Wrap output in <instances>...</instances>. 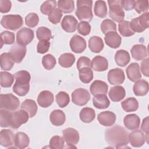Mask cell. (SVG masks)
<instances>
[{
	"label": "cell",
	"mask_w": 149,
	"mask_h": 149,
	"mask_svg": "<svg viewBox=\"0 0 149 149\" xmlns=\"http://www.w3.org/2000/svg\"><path fill=\"white\" fill-rule=\"evenodd\" d=\"M129 133L123 127L115 125L105 130V139L109 145L121 148L129 143Z\"/></svg>",
	"instance_id": "6da1fadb"
},
{
	"label": "cell",
	"mask_w": 149,
	"mask_h": 149,
	"mask_svg": "<svg viewBox=\"0 0 149 149\" xmlns=\"http://www.w3.org/2000/svg\"><path fill=\"white\" fill-rule=\"evenodd\" d=\"M16 81L13 86V91L19 96H24L30 90V74L26 70H20L14 74Z\"/></svg>",
	"instance_id": "7a4b0ae2"
},
{
	"label": "cell",
	"mask_w": 149,
	"mask_h": 149,
	"mask_svg": "<svg viewBox=\"0 0 149 149\" xmlns=\"http://www.w3.org/2000/svg\"><path fill=\"white\" fill-rule=\"evenodd\" d=\"M93 1L89 0H78L75 13L77 18L81 22H89L93 18L92 12Z\"/></svg>",
	"instance_id": "3957f363"
},
{
	"label": "cell",
	"mask_w": 149,
	"mask_h": 149,
	"mask_svg": "<svg viewBox=\"0 0 149 149\" xmlns=\"http://www.w3.org/2000/svg\"><path fill=\"white\" fill-rule=\"evenodd\" d=\"M29 118L27 112L22 109L13 112H10L8 119L9 126L13 129H18L22 125L26 123Z\"/></svg>",
	"instance_id": "277c9868"
},
{
	"label": "cell",
	"mask_w": 149,
	"mask_h": 149,
	"mask_svg": "<svg viewBox=\"0 0 149 149\" xmlns=\"http://www.w3.org/2000/svg\"><path fill=\"white\" fill-rule=\"evenodd\" d=\"M1 24L5 29L15 31L23 26V18L19 15H4L1 19Z\"/></svg>",
	"instance_id": "5b68a950"
},
{
	"label": "cell",
	"mask_w": 149,
	"mask_h": 149,
	"mask_svg": "<svg viewBox=\"0 0 149 149\" xmlns=\"http://www.w3.org/2000/svg\"><path fill=\"white\" fill-rule=\"evenodd\" d=\"M20 105L19 98L11 93L0 95V108L10 111L16 110Z\"/></svg>",
	"instance_id": "8992f818"
},
{
	"label": "cell",
	"mask_w": 149,
	"mask_h": 149,
	"mask_svg": "<svg viewBox=\"0 0 149 149\" xmlns=\"http://www.w3.org/2000/svg\"><path fill=\"white\" fill-rule=\"evenodd\" d=\"M130 26L134 33L144 31L149 26V13L144 12L140 16L133 19L130 22Z\"/></svg>",
	"instance_id": "52a82bcc"
},
{
	"label": "cell",
	"mask_w": 149,
	"mask_h": 149,
	"mask_svg": "<svg viewBox=\"0 0 149 149\" xmlns=\"http://www.w3.org/2000/svg\"><path fill=\"white\" fill-rule=\"evenodd\" d=\"M109 15V17L116 22L120 23L123 21L125 18V12L120 5V1H108Z\"/></svg>",
	"instance_id": "ba28073f"
},
{
	"label": "cell",
	"mask_w": 149,
	"mask_h": 149,
	"mask_svg": "<svg viewBox=\"0 0 149 149\" xmlns=\"http://www.w3.org/2000/svg\"><path fill=\"white\" fill-rule=\"evenodd\" d=\"M90 94L88 91L83 88L74 90L72 93V101L76 105H85L90 100Z\"/></svg>",
	"instance_id": "9c48e42d"
},
{
	"label": "cell",
	"mask_w": 149,
	"mask_h": 149,
	"mask_svg": "<svg viewBox=\"0 0 149 149\" xmlns=\"http://www.w3.org/2000/svg\"><path fill=\"white\" fill-rule=\"evenodd\" d=\"M148 134H144V133L140 130H135L129 134V141L131 145L134 147H140L143 146L147 140L148 143Z\"/></svg>",
	"instance_id": "30bf717a"
},
{
	"label": "cell",
	"mask_w": 149,
	"mask_h": 149,
	"mask_svg": "<svg viewBox=\"0 0 149 149\" xmlns=\"http://www.w3.org/2000/svg\"><path fill=\"white\" fill-rule=\"evenodd\" d=\"M26 51L27 49L24 45L15 42L10 48L9 53L14 62L19 63L24 58Z\"/></svg>",
	"instance_id": "8fae6325"
},
{
	"label": "cell",
	"mask_w": 149,
	"mask_h": 149,
	"mask_svg": "<svg viewBox=\"0 0 149 149\" xmlns=\"http://www.w3.org/2000/svg\"><path fill=\"white\" fill-rule=\"evenodd\" d=\"M34 37V31L27 27H23L16 33V41L19 44L26 45L30 44Z\"/></svg>",
	"instance_id": "7c38bea8"
},
{
	"label": "cell",
	"mask_w": 149,
	"mask_h": 149,
	"mask_svg": "<svg viewBox=\"0 0 149 149\" xmlns=\"http://www.w3.org/2000/svg\"><path fill=\"white\" fill-rule=\"evenodd\" d=\"M69 45L71 50L77 54L83 52L86 48V41L84 38L79 36H73L70 40Z\"/></svg>",
	"instance_id": "4fadbf2b"
},
{
	"label": "cell",
	"mask_w": 149,
	"mask_h": 149,
	"mask_svg": "<svg viewBox=\"0 0 149 149\" xmlns=\"http://www.w3.org/2000/svg\"><path fill=\"white\" fill-rule=\"evenodd\" d=\"M125 79L124 72L120 68L110 70L108 73V80L111 84L118 85L122 84Z\"/></svg>",
	"instance_id": "5bb4252c"
},
{
	"label": "cell",
	"mask_w": 149,
	"mask_h": 149,
	"mask_svg": "<svg viewBox=\"0 0 149 149\" xmlns=\"http://www.w3.org/2000/svg\"><path fill=\"white\" fill-rule=\"evenodd\" d=\"M63 138L67 145H75L78 143L80 139L79 132L74 129L68 127L62 132Z\"/></svg>",
	"instance_id": "9a60e30c"
},
{
	"label": "cell",
	"mask_w": 149,
	"mask_h": 149,
	"mask_svg": "<svg viewBox=\"0 0 149 149\" xmlns=\"http://www.w3.org/2000/svg\"><path fill=\"white\" fill-rule=\"evenodd\" d=\"M116 116L115 114L111 111L101 112L98 115L97 119L99 123L104 126H112L116 121Z\"/></svg>",
	"instance_id": "2e32d148"
},
{
	"label": "cell",
	"mask_w": 149,
	"mask_h": 149,
	"mask_svg": "<svg viewBox=\"0 0 149 149\" xmlns=\"http://www.w3.org/2000/svg\"><path fill=\"white\" fill-rule=\"evenodd\" d=\"M105 42L108 46L112 48L119 47L122 42V37L116 31H109L105 34Z\"/></svg>",
	"instance_id": "e0dca14e"
},
{
	"label": "cell",
	"mask_w": 149,
	"mask_h": 149,
	"mask_svg": "<svg viewBox=\"0 0 149 149\" xmlns=\"http://www.w3.org/2000/svg\"><path fill=\"white\" fill-rule=\"evenodd\" d=\"M78 24L77 19L72 15H66L61 22V27L67 33L75 31Z\"/></svg>",
	"instance_id": "ac0fdd59"
},
{
	"label": "cell",
	"mask_w": 149,
	"mask_h": 149,
	"mask_svg": "<svg viewBox=\"0 0 149 149\" xmlns=\"http://www.w3.org/2000/svg\"><path fill=\"white\" fill-rule=\"evenodd\" d=\"M127 78L132 81L135 82L141 78L139 65L136 62L130 63L126 69Z\"/></svg>",
	"instance_id": "d6986e66"
},
{
	"label": "cell",
	"mask_w": 149,
	"mask_h": 149,
	"mask_svg": "<svg viewBox=\"0 0 149 149\" xmlns=\"http://www.w3.org/2000/svg\"><path fill=\"white\" fill-rule=\"evenodd\" d=\"M54 102V95L48 91L44 90L40 93L37 97V102L42 108H47Z\"/></svg>",
	"instance_id": "ffe728a7"
},
{
	"label": "cell",
	"mask_w": 149,
	"mask_h": 149,
	"mask_svg": "<svg viewBox=\"0 0 149 149\" xmlns=\"http://www.w3.org/2000/svg\"><path fill=\"white\" fill-rule=\"evenodd\" d=\"M123 123L127 129L130 130H136L140 127V119L136 114H129L125 116Z\"/></svg>",
	"instance_id": "44dd1931"
},
{
	"label": "cell",
	"mask_w": 149,
	"mask_h": 149,
	"mask_svg": "<svg viewBox=\"0 0 149 149\" xmlns=\"http://www.w3.org/2000/svg\"><path fill=\"white\" fill-rule=\"evenodd\" d=\"M130 52L133 58L136 61H141L148 56L147 49L143 44L134 45L131 48Z\"/></svg>",
	"instance_id": "7402d4cb"
},
{
	"label": "cell",
	"mask_w": 149,
	"mask_h": 149,
	"mask_svg": "<svg viewBox=\"0 0 149 149\" xmlns=\"http://www.w3.org/2000/svg\"><path fill=\"white\" fill-rule=\"evenodd\" d=\"M91 67L95 71H105L108 68V61L104 56L100 55L95 56L91 61Z\"/></svg>",
	"instance_id": "603a6c76"
},
{
	"label": "cell",
	"mask_w": 149,
	"mask_h": 149,
	"mask_svg": "<svg viewBox=\"0 0 149 149\" xmlns=\"http://www.w3.org/2000/svg\"><path fill=\"white\" fill-rule=\"evenodd\" d=\"M15 136L9 129H2L0 132V144L5 147H10L13 144Z\"/></svg>",
	"instance_id": "cb8c5ba5"
},
{
	"label": "cell",
	"mask_w": 149,
	"mask_h": 149,
	"mask_svg": "<svg viewBox=\"0 0 149 149\" xmlns=\"http://www.w3.org/2000/svg\"><path fill=\"white\" fill-rule=\"evenodd\" d=\"M108 86L105 82L98 80L94 81L90 87V92L93 95L106 94L108 92Z\"/></svg>",
	"instance_id": "d4e9b609"
},
{
	"label": "cell",
	"mask_w": 149,
	"mask_h": 149,
	"mask_svg": "<svg viewBox=\"0 0 149 149\" xmlns=\"http://www.w3.org/2000/svg\"><path fill=\"white\" fill-rule=\"evenodd\" d=\"M108 94L112 101L119 102L125 98L126 91L123 87L121 86H116L110 89Z\"/></svg>",
	"instance_id": "484cf974"
},
{
	"label": "cell",
	"mask_w": 149,
	"mask_h": 149,
	"mask_svg": "<svg viewBox=\"0 0 149 149\" xmlns=\"http://www.w3.org/2000/svg\"><path fill=\"white\" fill-rule=\"evenodd\" d=\"M49 120L52 125L59 126L64 124L66 120V116L62 111L55 109L50 113Z\"/></svg>",
	"instance_id": "4316f807"
},
{
	"label": "cell",
	"mask_w": 149,
	"mask_h": 149,
	"mask_svg": "<svg viewBox=\"0 0 149 149\" xmlns=\"http://www.w3.org/2000/svg\"><path fill=\"white\" fill-rule=\"evenodd\" d=\"M104 44L102 39L96 36H92L88 40V48L90 51L94 53L100 52L104 48Z\"/></svg>",
	"instance_id": "83f0119b"
},
{
	"label": "cell",
	"mask_w": 149,
	"mask_h": 149,
	"mask_svg": "<svg viewBox=\"0 0 149 149\" xmlns=\"http://www.w3.org/2000/svg\"><path fill=\"white\" fill-rule=\"evenodd\" d=\"M133 90L136 96H144L148 92V83L145 80H138L134 84Z\"/></svg>",
	"instance_id": "f1b7e54d"
},
{
	"label": "cell",
	"mask_w": 149,
	"mask_h": 149,
	"mask_svg": "<svg viewBox=\"0 0 149 149\" xmlns=\"http://www.w3.org/2000/svg\"><path fill=\"white\" fill-rule=\"evenodd\" d=\"M115 61L118 66L121 67L125 66L130 61L129 53L124 49H119L117 51L115 55Z\"/></svg>",
	"instance_id": "f546056e"
},
{
	"label": "cell",
	"mask_w": 149,
	"mask_h": 149,
	"mask_svg": "<svg viewBox=\"0 0 149 149\" xmlns=\"http://www.w3.org/2000/svg\"><path fill=\"white\" fill-rule=\"evenodd\" d=\"M30 139L29 136L23 132H17L15 135L14 144L16 148L23 149L25 148L29 145Z\"/></svg>",
	"instance_id": "4dcf8cb0"
},
{
	"label": "cell",
	"mask_w": 149,
	"mask_h": 149,
	"mask_svg": "<svg viewBox=\"0 0 149 149\" xmlns=\"http://www.w3.org/2000/svg\"><path fill=\"white\" fill-rule=\"evenodd\" d=\"M93 105L98 109L107 108L110 105V101L106 94H98L93 98Z\"/></svg>",
	"instance_id": "1f68e13d"
},
{
	"label": "cell",
	"mask_w": 149,
	"mask_h": 149,
	"mask_svg": "<svg viewBox=\"0 0 149 149\" xmlns=\"http://www.w3.org/2000/svg\"><path fill=\"white\" fill-rule=\"evenodd\" d=\"M20 108L25 110L30 118L34 117L37 112V105L36 102L31 99L25 100L22 104Z\"/></svg>",
	"instance_id": "d6a6232c"
},
{
	"label": "cell",
	"mask_w": 149,
	"mask_h": 149,
	"mask_svg": "<svg viewBox=\"0 0 149 149\" xmlns=\"http://www.w3.org/2000/svg\"><path fill=\"white\" fill-rule=\"evenodd\" d=\"M123 109L127 112L136 111L139 108V102L134 97H129L121 102Z\"/></svg>",
	"instance_id": "836d02e7"
},
{
	"label": "cell",
	"mask_w": 149,
	"mask_h": 149,
	"mask_svg": "<svg viewBox=\"0 0 149 149\" xmlns=\"http://www.w3.org/2000/svg\"><path fill=\"white\" fill-rule=\"evenodd\" d=\"M79 116L82 122L90 123L95 119V113L93 109L89 107H84L80 111Z\"/></svg>",
	"instance_id": "e575fe53"
},
{
	"label": "cell",
	"mask_w": 149,
	"mask_h": 149,
	"mask_svg": "<svg viewBox=\"0 0 149 149\" xmlns=\"http://www.w3.org/2000/svg\"><path fill=\"white\" fill-rule=\"evenodd\" d=\"M59 64L63 68L71 67L75 62L74 55L71 53H65L62 54L58 58Z\"/></svg>",
	"instance_id": "d590c367"
},
{
	"label": "cell",
	"mask_w": 149,
	"mask_h": 149,
	"mask_svg": "<svg viewBox=\"0 0 149 149\" xmlns=\"http://www.w3.org/2000/svg\"><path fill=\"white\" fill-rule=\"evenodd\" d=\"M1 68L3 70H10L14 65V61L9 53L4 52L1 55Z\"/></svg>",
	"instance_id": "8d00e7d4"
},
{
	"label": "cell",
	"mask_w": 149,
	"mask_h": 149,
	"mask_svg": "<svg viewBox=\"0 0 149 149\" xmlns=\"http://www.w3.org/2000/svg\"><path fill=\"white\" fill-rule=\"evenodd\" d=\"M94 14L101 18L105 17L107 15V6L104 1H97L94 7Z\"/></svg>",
	"instance_id": "74e56055"
},
{
	"label": "cell",
	"mask_w": 149,
	"mask_h": 149,
	"mask_svg": "<svg viewBox=\"0 0 149 149\" xmlns=\"http://www.w3.org/2000/svg\"><path fill=\"white\" fill-rule=\"evenodd\" d=\"M79 76L84 83H89L93 79V72L90 68L85 67L79 70Z\"/></svg>",
	"instance_id": "f35d334b"
},
{
	"label": "cell",
	"mask_w": 149,
	"mask_h": 149,
	"mask_svg": "<svg viewBox=\"0 0 149 149\" xmlns=\"http://www.w3.org/2000/svg\"><path fill=\"white\" fill-rule=\"evenodd\" d=\"M58 8L64 13H71L74 9V1L72 0H60L57 2Z\"/></svg>",
	"instance_id": "ab89813d"
},
{
	"label": "cell",
	"mask_w": 149,
	"mask_h": 149,
	"mask_svg": "<svg viewBox=\"0 0 149 149\" xmlns=\"http://www.w3.org/2000/svg\"><path fill=\"white\" fill-rule=\"evenodd\" d=\"M0 83L2 87L8 88L12 86L14 81V76L10 73L2 71L0 73Z\"/></svg>",
	"instance_id": "60d3db41"
},
{
	"label": "cell",
	"mask_w": 149,
	"mask_h": 149,
	"mask_svg": "<svg viewBox=\"0 0 149 149\" xmlns=\"http://www.w3.org/2000/svg\"><path fill=\"white\" fill-rule=\"evenodd\" d=\"M118 30L123 37H130L135 33L130 27V22L127 20H123L119 23Z\"/></svg>",
	"instance_id": "b9f144b4"
},
{
	"label": "cell",
	"mask_w": 149,
	"mask_h": 149,
	"mask_svg": "<svg viewBox=\"0 0 149 149\" xmlns=\"http://www.w3.org/2000/svg\"><path fill=\"white\" fill-rule=\"evenodd\" d=\"M37 38L40 40H48L52 38L51 31L46 27H40L37 29L36 31Z\"/></svg>",
	"instance_id": "7bdbcfd3"
},
{
	"label": "cell",
	"mask_w": 149,
	"mask_h": 149,
	"mask_svg": "<svg viewBox=\"0 0 149 149\" xmlns=\"http://www.w3.org/2000/svg\"><path fill=\"white\" fill-rule=\"evenodd\" d=\"M101 30L103 34H105L109 31H116V24L111 19H105L101 24Z\"/></svg>",
	"instance_id": "ee69618b"
},
{
	"label": "cell",
	"mask_w": 149,
	"mask_h": 149,
	"mask_svg": "<svg viewBox=\"0 0 149 149\" xmlns=\"http://www.w3.org/2000/svg\"><path fill=\"white\" fill-rule=\"evenodd\" d=\"M56 102L61 108L66 107L70 102V97L65 91H59L56 95Z\"/></svg>",
	"instance_id": "f6af8a7d"
},
{
	"label": "cell",
	"mask_w": 149,
	"mask_h": 149,
	"mask_svg": "<svg viewBox=\"0 0 149 149\" xmlns=\"http://www.w3.org/2000/svg\"><path fill=\"white\" fill-rule=\"evenodd\" d=\"M1 47L3 44L10 45L15 43V36L13 32L9 31H3L1 33Z\"/></svg>",
	"instance_id": "bcb514c9"
},
{
	"label": "cell",
	"mask_w": 149,
	"mask_h": 149,
	"mask_svg": "<svg viewBox=\"0 0 149 149\" xmlns=\"http://www.w3.org/2000/svg\"><path fill=\"white\" fill-rule=\"evenodd\" d=\"M56 63L55 57L51 54L44 55L42 59V64L44 68L47 70H51Z\"/></svg>",
	"instance_id": "7dc6e473"
},
{
	"label": "cell",
	"mask_w": 149,
	"mask_h": 149,
	"mask_svg": "<svg viewBox=\"0 0 149 149\" xmlns=\"http://www.w3.org/2000/svg\"><path fill=\"white\" fill-rule=\"evenodd\" d=\"M63 16L62 11L57 8H54L48 15V20L50 22L54 24H58Z\"/></svg>",
	"instance_id": "c3c4849f"
},
{
	"label": "cell",
	"mask_w": 149,
	"mask_h": 149,
	"mask_svg": "<svg viewBox=\"0 0 149 149\" xmlns=\"http://www.w3.org/2000/svg\"><path fill=\"white\" fill-rule=\"evenodd\" d=\"M57 2L55 1H46L40 6V11L44 15H48L56 8Z\"/></svg>",
	"instance_id": "681fc988"
},
{
	"label": "cell",
	"mask_w": 149,
	"mask_h": 149,
	"mask_svg": "<svg viewBox=\"0 0 149 149\" xmlns=\"http://www.w3.org/2000/svg\"><path fill=\"white\" fill-rule=\"evenodd\" d=\"M49 146L53 149H62L64 147V139L59 136H54L50 139Z\"/></svg>",
	"instance_id": "f907efd6"
},
{
	"label": "cell",
	"mask_w": 149,
	"mask_h": 149,
	"mask_svg": "<svg viewBox=\"0 0 149 149\" xmlns=\"http://www.w3.org/2000/svg\"><path fill=\"white\" fill-rule=\"evenodd\" d=\"M38 22L39 17L36 13H30L25 17V23L28 27H34L38 24Z\"/></svg>",
	"instance_id": "816d5d0a"
},
{
	"label": "cell",
	"mask_w": 149,
	"mask_h": 149,
	"mask_svg": "<svg viewBox=\"0 0 149 149\" xmlns=\"http://www.w3.org/2000/svg\"><path fill=\"white\" fill-rule=\"evenodd\" d=\"M134 8L138 13L147 12L148 9V1H135Z\"/></svg>",
	"instance_id": "f5cc1de1"
},
{
	"label": "cell",
	"mask_w": 149,
	"mask_h": 149,
	"mask_svg": "<svg viewBox=\"0 0 149 149\" xmlns=\"http://www.w3.org/2000/svg\"><path fill=\"white\" fill-rule=\"evenodd\" d=\"M77 29L79 34L84 36L88 35L91 31V26L87 22H80L78 23Z\"/></svg>",
	"instance_id": "db71d44e"
},
{
	"label": "cell",
	"mask_w": 149,
	"mask_h": 149,
	"mask_svg": "<svg viewBox=\"0 0 149 149\" xmlns=\"http://www.w3.org/2000/svg\"><path fill=\"white\" fill-rule=\"evenodd\" d=\"M10 111L1 109L0 110V125L2 127H9L8 119Z\"/></svg>",
	"instance_id": "11a10c76"
},
{
	"label": "cell",
	"mask_w": 149,
	"mask_h": 149,
	"mask_svg": "<svg viewBox=\"0 0 149 149\" xmlns=\"http://www.w3.org/2000/svg\"><path fill=\"white\" fill-rule=\"evenodd\" d=\"M50 42L48 40H40L37 45V51L40 54H45L48 51Z\"/></svg>",
	"instance_id": "9f6ffc18"
},
{
	"label": "cell",
	"mask_w": 149,
	"mask_h": 149,
	"mask_svg": "<svg viewBox=\"0 0 149 149\" xmlns=\"http://www.w3.org/2000/svg\"><path fill=\"white\" fill-rule=\"evenodd\" d=\"M88 67L91 68V61L90 58L86 56L80 57L77 61V68L78 70L81 69V68Z\"/></svg>",
	"instance_id": "6f0895ef"
},
{
	"label": "cell",
	"mask_w": 149,
	"mask_h": 149,
	"mask_svg": "<svg viewBox=\"0 0 149 149\" xmlns=\"http://www.w3.org/2000/svg\"><path fill=\"white\" fill-rule=\"evenodd\" d=\"M12 2L8 0H0V12L2 13H7L10 10Z\"/></svg>",
	"instance_id": "680465c9"
},
{
	"label": "cell",
	"mask_w": 149,
	"mask_h": 149,
	"mask_svg": "<svg viewBox=\"0 0 149 149\" xmlns=\"http://www.w3.org/2000/svg\"><path fill=\"white\" fill-rule=\"evenodd\" d=\"M135 1L134 0H121L120 5L122 9L126 10H130L134 8Z\"/></svg>",
	"instance_id": "91938a15"
},
{
	"label": "cell",
	"mask_w": 149,
	"mask_h": 149,
	"mask_svg": "<svg viewBox=\"0 0 149 149\" xmlns=\"http://www.w3.org/2000/svg\"><path fill=\"white\" fill-rule=\"evenodd\" d=\"M148 60L149 59L147 58L146 59H144V60L141 63V70L143 74L146 76L148 77Z\"/></svg>",
	"instance_id": "94428289"
},
{
	"label": "cell",
	"mask_w": 149,
	"mask_h": 149,
	"mask_svg": "<svg viewBox=\"0 0 149 149\" xmlns=\"http://www.w3.org/2000/svg\"><path fill=\"white\" fill-rule=\"evenodd\" d=\"M141 130L145 132L146 134H148V116L146 117L142 122Z\"/></svg>",
	"instance_id": "6125c7cd"
}]
</instances>
